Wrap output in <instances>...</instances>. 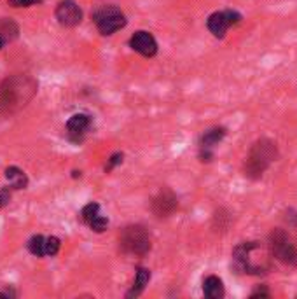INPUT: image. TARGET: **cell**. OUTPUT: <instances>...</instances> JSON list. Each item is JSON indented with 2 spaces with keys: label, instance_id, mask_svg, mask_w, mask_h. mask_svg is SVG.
Listing matches in <instances>:
<instances>
[{
  "label": "cell",
  "instance_id": "6da1fadb",
  "mask_svg": "<svg viewBox=\"0 0 297 299\" xmlns=\"http://www.w3.org/2000/svg\"><path fill=\"white\" fill-rule=\"evenodd\" d=\"M233 262L238 271L247 275H264L271 270V250L260 241H245L233 250Z\"/></svg>",
  "mask_w": 297,
  "mask_h": 299
},
{
  "label": "cell",
  "instance_id": "7a4b0ae2",
  "mask_svg": "<svg viewBox=\"0 0 297 299\" xmlns=\"http://www.w3.org/2000/svg\"><path fill=\"white\" fill-rule=\"evenodd\" d=\"M35 82L30 77H11L0 86V112H14L34 96Z\"/></svg>",
  "mask_w": 297,
  "mask_h": 299
},
{
  "label": "cell",
  "instance_id": "3957f363",
  "mask_svg": "<svg viewBox=\"0 0 297 299\" xmlns=\"http://www.w3.org/2000/svg\"><path fill=\"white\" fill-rule=\"evenodd\" d=\"M278 159V147L269 138H259L250 147L248 156L245 159V175L248 179H260L264 172Z\"/></svg>",
  "mask_w": 297,
  "mask_h": 299
},
{
  "label": "cell",
  "instance_id": "277c9868",
  "mask_svg": "<svg viewBox=\"0 0 297 299\" xmlns=\"http://www.w3.org/2000/svg\"><path fill=\"white\" fill-rule=\"evenodd\" d=\"M119 243H121L123 252H126V254L144 257L152 247V238H150V233L144 226L133 224L123 229L121 237H119Z\"/></svg>",
  "mask_w": 297,
  "mask_h": 299
},
{
  "label": "cell",
  "instance_id": "5b68a950",
  "mask_svg": "<svg viewBox=\"0 0 297 299\" xmlns=\"http://www.w3.org/2000/svg\"><path fill=\"white\" fill-rule=\"evenodd\" d=\"M269 250L275 259L289 266H297V247L285 229H275L269 235Z\"/></svg>",
  "mask_w": 297,
  "mask_h": 299
},
{
  "label": "cell",
  "instance_id": "8992f818",
  "mask_svg": "<svg viewBox=\"0 0 297 299\" xmlns=\"http://www.w3.org/2000/svg\"><path fill=\"white\" fill-rule=\"evenodd\" d=\"M95 23H97L98 30L103 35H112L117 30L126 26V16L123 11L115 5H101L97 12H95Z\"/></svg>",
  "mask_w": 297,
  "mask_h": 299
},
{
  "label": "cell",
  "instance_id": "52a82bcc",
  "mask_svg": "<svg viewBox=\"0 0 297 299\" xmlns=\"http://www.w3.org/2000/svg\"><path fill=\"white\" fill-rule=\"evenodd\" d=\"M56 19L63 26H77L82 19V11L74 0H63L56 7Z\"/></svg>",
  "mask_w": 297,
  "mask_h": 299
},
{
  "label": "cell",
  "instance_id": "ba28073f",
  "mask_svg": "<svg viewBox=\"0 0 297 299\" xmlns=\"http://www.w3.org/2000/svg\"><path fill=\"white\" fill-rule=\"evenodd\" d=\"M178 207V199L170 189H161L152 199V212L157 217H168Z\"/></svg>",
  "mask_w": 297,
  "mask_h": 299
},
{
  "label": "cell",
  "instance_id": "9c48e42d",
  "mask_svg": "<svg viewBox=\"0 0 297 299\" xmlns=\"http://www.w3.org/2000/svg\"><path fill=\"white\" fill-rule=\"evenodd\" d=\"M130 46L133 51L140 53L142 56H147V58H150L157 53V42L152 33L148 32H137L131 37Z\"/></svg>",
  "mask_w": 297,
  "mask_h": 299
},
{
  "label": "cell",
  "instance_id": "30bf717a",
  "mask_svg": "<svg viewBox=\"0 0 297 299\" xmlns=\"http://www.w3.org/2000/svg\"><path fill=\"white\" fill-rule=\"evenodd\" d=\"M89 128H91V119L86 114H74L67 122L68 135H70L74 140H81L86 133H88Z\"/></svg>",
  "mask_w": 297,
  "mask_h": 299
},
{
  "label": "cell",
  "instance_id": "8fae6325",
  "mask_svg": "<svg viewBox=\"0 0 297 299\" xmlns=\"http://www.w3.org/2000/svg\"><path fill=\"white\" fill-rule=\"evenodd\" d=\"M206 26H208V30L215 35V37L222 39L224 35H226L227 28L231 26L229 19H227V16H226V11L210 14V18H208V21H206Z\"/></svg>",
  "mask_w": 297,
  "mask_h": 299
},
{
  "label": "cell",
  "instance_id": "7c38bea8",
  "mask_svg": "<svg viewBox=\"0 0 297 299\" xmlns=\"http://www.w3.org/2000/svg\"><path fill=\"white\" fill-rule=\"evenodd\" d=\"M203 292L208 299H220L224 298V284L219 277L210 275L203 282Z\"/></svg>",
  "mask_w": 297,
  "mask_h": 299
},
{
  "label": "cell",
  "instance_id": "4fadbf2b",
  "mask_svg": "<svg viewBox=\"0 0 297 299\" xmlns=\"http://www.w3.org/2000/svg\"><path fill=\"white\" fill-rule=\"evenodd\" d=\"M226 137V129L224 128H210V129H206V131L201 135V138H199V145H201V149H212L213 145H217L219 144L222 138Z\"/></svg>",
  "mask_w": 297,
  "mask_h": 299
},
{
  "label": "cell",
  "instance_id": "5bb4252c",
  "mask_svg": "<svg viewBox=\"0 0 297 299\" xmlns=\"http://www.w3.org/2000/svg\"><path fill=\"white\" fill-rule=\"evenodd\" d=\"M5 179L9 180L12 189H25L28 185V179L23 170H19L18 166H9L5 170Z\"/></svg>",
  "mask_w": 297,
  "mask_h": 299
},
{
  "label": "cell",
  "instance_id": "9a60e30c",
  "mask_svg": "<svg viewBox=\"0 0 297 299\" xmlns=\"http://www.w3.org/2000/svg\"><path fill=\"white\" fill-rule=\"evenodd\" d=\"M148 280H150V271H148L147 268H138L133 287H131V291L126 294V298H137V296H140L142 291L145 289V285L148 284Z\"/></svg>",
  "mask_w": 297,
  "mask_h": 299
},
{
  "label": "cell",
  "instance_id": "2e32d148",
  "mask_svg": "<svg viewBox=\"0 0 297 299\" xmlns=\"http://www.w3.org/2000/svg\"><path fill=\"white\" fill-rule=\"evenodd\" d=\"M0 35L5 41V44L11 41H14L18 37V26L11 21V19H2L0 21Z\"/></svg>",
  "mask_w": 297,
  "mask_h": 299
},
{
  "label": "cell",
  "instance_id": "e0dca14e",
  "mask_svg": "<svg viewBox=\"0 0 297 299\" xmlns=\"http://www.w3.org/2000/svg\"><path fill=\"white\" fill-rule=\"evenodd\" d=\"M28 250L32 252L34 255H37V257L46 255V238L41 237V235H37V237H34V238H30Z\"/></svg>",
  "mask_w": 297,
  "mask_h": 299
},
{
  "label": "cell",
  "instance_id": "ac0fdd59",
  "mask_svg": "<svg viewBox=\"0 0 297 299\" xmlns=\"http://www.w3.org/2000/svg\"><path fill=\"white\" fill-rule=\"evenodd\" d=\"M98 212H100V205H98V203H89V205H86V207L82 208L81 219L86 222V224H89V222L93 221V219L98 215Z\"/></svg>",
  "mask_w": 297,
  "mask_h": 299
},
{
  "label": "cell",
  "instance_id": "d6986e66",
  "mask_svg": "<svg viewBox=\"0 0 297 299\" xmlns=\"http://www.w3.org/2000/svg\"><path fill=\"white\" fill-rule=\"evenodd\" d=\"M107 226H108V219L107 217H101L100 214H98L97 217L93 219V221L89 222V228L93 229V231H97V233H103L105 229H107Z\"/></svg>",
  "mask_w": 297,
  "mask_h": 299
},
{
  "label": "cell",
  "instance_id": "ffe728a7",
  "mask_svg": "<svg viewBox=\"0 0 297 299\" xmlns=\"http://www.w3.org/2000/svg\"><path fill=\"white\" fill-rule=\"evenodd\" d=\"M59 250V240L56 237L46 238V255H56Z\"/></svg>",
  "mask_w": 297,
  "mask_h": 299
},
{
  "label": "cell",
  "instance_id": "44dd1931",
  "mask_svg": "<svg viewBox=\"0 0 297 299\" xmlns=\"http://www.w3.org/2000/svg\"><path fill=\"white\" fill-rule=\"evenodd\" d=\"M42 0H11V4L14 7H28V5H34V4H41Z\"/></svg>",
  "mask_w": 297,
  "mask_h": 299
},
{
  "label": "cell",
  "instance_id": "7402d4cb",
  "mask_svg": "<svg viewBox=\"0 0 297 299\" xmlns=\"http://www.w3.org/2000/svg\"><path fill=\"white\" fill-rule=\"evenodd\" d=\"M119 163H123V154H121V152H117V154H114L110 159H108V165L105 166V170L110 172L115 165H119Z\"/></svg>",
  "mask_w": 297,
  "mask_h": 299
},
{
  "label": "cell",
  "instance_id": "603a6c76",
  "mask_svg": "<svg viewBox=\"0 0 297 299\" xmlns=\"http://www.w3.org/2000/svg\"><path fill=\"white\" fill-rule=\"evenodd\" d=\"M250 298H252V299H255V298H269V291H267V289L262 285V287H257L255 291L250 294Z\"/></svg>",
  "mask_w": 297,
  "mask_h": 299
},
{
  "label": "cell",
  "instance_id": "cb8c5ba5",
  "mask_svg": "<svg viewBox=\"0 0 297 299\" xmlns=\"http://www.w3.org/2000/svg\"><path fill=\"white\" fill-rule=\"evenodd\" d=\"M9 199H11L9 191H7V189H2V191H0V208L5 207V205L9 203Z\"/></svg>",
  "mask_w": 297,
  "mask_h": 299
},
{
  "label": "cell",
  "instance_id": "d4e9b609",
  "mask_svg": "<svg viewBox=\"0 0 297 299\" xmlns=\"http://www.w3.org/2000/svg\"><path fill=\"white\" fill-rule=\"evenodd\" d=\"M287 222H289L290 226H296L297 228V212H294V210L287 212Z\"/></svg>",
  "mask_w": 297,
  "mask_h": 299
},
{
  "label": "cell",
  "instance_id": "484cf974",
  "mask_svg": "<svg viewBox=\"0 0 297 299\" xmlns=\"http://www.w3.org/2000/svg\"><path fill=\"white\" fill-rule=\"evenodd\" d=\"M14 291H0V298H14Z\"/></svg>",
  "mask_w": 297,
  "mask_h": 299
},
{
  "label": "cell",
  "instance_id": "4316f807",
  "mask_svg": "<svg viewBox=\"0 0 297 299\" xmlns=\"http://www.w3.org/2000/svg\"><path fill=\"white\" fill-rule=\"evenodd\" d=\"M4 46H5V41H4V39H2V35H0V49L4 48Z\"/></svg>",
  "mask_w": 297,
  "mask_h": 299
}]
</instances>
